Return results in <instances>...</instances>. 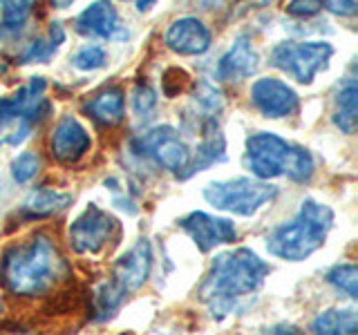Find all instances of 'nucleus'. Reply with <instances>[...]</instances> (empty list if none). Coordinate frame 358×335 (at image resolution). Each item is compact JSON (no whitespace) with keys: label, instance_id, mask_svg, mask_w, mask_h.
<instances>
[{"label":"nucleus","instance_id":"f257e3e1","mask_svg":"<svg viewBox=\"0 0 358 335\" xmlns=\"http://www.w3.org/2000/svg\"><path fill=\"white\" fill-rule=\"evenodd\" d=\"M268 271V264L249 248L222 253L213 260L210 271L199 284V299L215 320L238 315L251 308Z\"/></svg>","mask_w":358,"mask_h":335},{"label":"nucleus","instance_id":"f03ea898","mask_svg":"<svg viewBox=\"0 0 358 335\" xmlns=\"http://www.w3.org/2000/svg\"><path fill=\"white\" fill-rule=\"evenodd\" d=\"M67 275V262L48 232L11 244L0 257V282L11 295L34 297L52 290Z\"/></svg>","mask_w":358,"mask_h":335},{"label":"nucleus","instance_id":"7ed1b4c3","mask_svg":"<svg viewBox=\"0 0 358 335\" xmlns=\"http://www.w3.org/2000/svg\"><path fill=\"white\" fill-rule=\"evenodd\" d=\"M244 165L260 181L289 177L296 184H307L316 170L307 148L289 143L273 132H255L246 139Z\"/></svg>","mask_w":358,"mask_h":335},{"label":"nucleus","instance_id":"20e7f679","mask_svg":"<svg viewBox=\"0 0 358 335\" xmlns=\"http://www.w3.org/2000/svg\"><path fill=\"white\" fill-rule=\"evenodd\" d=\"M334 226V210L313 199H305L298 215L280 223L266 237V251L287 262H302L320 251Z\"/></svg>","mask_w":358,"mask_h":335},{"label":"nucleus","instance_id":"39448f33","mask_svg":"<svg viewBox=\"0 0 358 335\" xmlns=\"http://www.w3.org/2000/svg\"><path fill=\"white\" fill-rule=\"evenodd\" d=\"M204 199L215 210L231 212L240 217H253L257 210L278 199V186L249 177L213 181L204 188Z\"/></svg>","mask_w":358,"mask_h":335},{"label":"nucleus","instance_id":"423d86ee","mask_svg":"<svg viewBox=\"0 0 358 335\" xmlns=\"http://www.w3.org/2000/svg\"><path fill=\"white\" fill-rule=\"evenodd\" d=\"M331 56L334 47L324 40H285L271 50V65L289 74L291 78H296L298 83L309 85L318 72L327 70Z\"/></svg>","mask_w":358,"mask_h":335},{"label":"nucleus","instance_id":"0eeeda50","mask_svg":"<svg viewBox=\"0 0 358 335\" xmlns=\"http://www.w3.org/2000/svg\"><path fill=\"white\" fill-rule=\"evenodd\" d=\"M132 150L164 168V170L177 172L179 177H184L190 156H193L184 139L179 137V132L171 126L145 130L137 139H132Z\"/></svg>","mask_w":358,"mask_h":335},{"label":"nucleus","instance_id":"6e6552de","mask_svg":"<svg viewBox=\"0 0 358 335\" xmlns=\"http://www.w3.org/2000/svg\"><path fill=\"white\" fill-rule=\"evenodd\" d=\"M119 232V221L108 210L90 204L70 223V246L76 255H99Z\"/></svg>","mask_w":358,"mask_h":335},{"label":"nucleus","instance_id":"1a4fd4ad","mask_svg":"<svg viewBox=\"0 0 358 335\" xmlns=\"http://www.w3.org/2000/svg\"><path fill=\"white\" fill-rule=\"evenodd\" d=\"M150 271H152V248H150V241L141 237L130 251H126L115 262L108 279L128 297L132 293H137V290L148 282Z\"/></svg>","mask_w":358,"mask_h":335},{"label":"nucleus","instance_id":"9d476101","mask_svg":"<svg viewBox=\"0 0 358 335\" xmlns=\"http://www.w3.org/2000/svg\"><path fill=\"white\" fill-rule=\"evenodd\" d=\"M177 226L182 228L193 244L201 253H210L213 248L224 244H231L238 237V230H235V223L224 219V217H213L206 212L195 210L190 215L182 217L177 221Z\"/></svg>","mask_w":358,"mask_h":335},{"label":"nucleus","instance_id":"9b49d317","mask_svg":"<svg viewBox=\"0 0 358 335\" xmlns=\"http://www.w3.org/2000/svg\"><path fill=\"white\" fill-rule=\"evenodd\" d=\"M251 100L266 119H285L296 114L300 107L296 89L273 76L257 78L251 85Z\"/></svg>","mask_w":358,"mask_h":335},{"label":"nucleus","instance_id":"f8f14e48","mask_svg":"<svg viewBox=\"0 0 358 335\" xmlns=\"http://www.w3.org/2000/svg\"><path fill=\"white\" fill-rule=\"evenodd\" d=\"M90 145H92V139H90L87 130L72 114H65L54 126L50 148H52V156L59 163L65 165L76 163L81 156H85Z\"/></svg>","mask_w":358,"mask_h":335},{"label":"nucleus","instance_id":"ddd939ff","mask_svg":"<svg viewBox=\"0 0 358 335\" xmlns=\"http://www.w3.org/2000/svg\"><path fill=\"white\" fill-rule=\"evenodd\" d=\"M210 29L201 20L186 16L171 22V27L164 34V43L168 50L179 56H199L210 47Z\"/></svg>","mask_w":358,"mask_h":335},{"label":"nucleus","instance_id":"4468645a","mask_svg":"<svg viewBox=\"0 0 358 335\" xmlns=\"http://www.w3.org/2000/svg\"><path fill=\"white\" fill-rule=\"evenodd\" d=\"M76 31L87 38H112L119 31V14L110 0H96L76 16Z\"/></svg>","mask_w":358,"mask_h":335},{"label":"nucleus","instance_id":"2eb2a0df","mask_svg":"<svg viewBox=\"0 0 358 335\" xmlns=\"http://www.w3.org/2000/svg\"><path fill=\"white\" fill-rule=\"evenodd\" d=\"M224 159H227V141H224V134L220 130V123L215 121V117H208L201 123V141L197 145L195 156H190V163L182 179L195 174L199 170H206L208 165L220 163Z\"/></svg>","mask_w":358,"mask_h":335},{"label":"nucleus","instance_id":"dca6fc26","mask_svg":"<svg viewBox=\"0 0 358 335\" xmlns=\"http://www.w3.org/2000/svg\"><path fill=\"white\" fill-rule=\"evenodd\" d=\"M257 70V54L253 52L249 38L240 36L233 43V47L222 56L217 67H215V76L220 81H242V78H249Z\"/></svg>","mask_w":358,"mask_h":335},{"label":"nucleus","instance_id":"f3484780","mask_svg":"<svg viewBox=\"0 0 358 335\" xmlns=\"http://www.w3.org/2000/svg\"><path fill=\"white\" fill-rule=\"evenodd\" d=\"M72 195L61 193V190L52 188H36L27 195V199L20 206V217L22 219H48L70 208Z\"/></svg>","mask_w":358,"mask_h":335},{"label":"nucleus","instance_id":"a211bd4d","mask_svg":"<svg viewBox=\"0 0 358 335\" xmlns=\"http://www.w3.org/2000/svg\"><path fill=\"white\" fill-rule=\"evenodd\" d=\"M85 114L92 117L101 126H119L126 117V98L119 87H108L103 92L94 94L92 98L83 105Z\"/></svg>","mask_w":358,"mask_h":335},{"label":"nucleus","instance_id":"6ab92c4d","mask_svg":"<svg viewBox=\"0 0 358 335\" xmlns=\"http://www.w3.org/2000/svg\"><path fill=\"white\" fill-rule=\"evenodd\" d=\"M311 335H358L354 308H327L311 322Z\"/></svg>","mask_w":358,"mask_h":335},{"label":"nucleus","instance_id":"aec40b11","mask_svg":"<svg viewBox=\"0 0 358 335\" xmlns=\"http://www.w3.org/2000/svg\"><path fill=\"white\" fill-rule=\"evenodd\" d=\"M334 126L345 134L356 132V126H358V87H356L354 78H350V81L336 92Z\"/></svg>","mask_w":358,"mask_h":335},{"label":"nucleus","instance_id":"412c9836","mask_svg":"<svg viewBox=\"0 0 358 335\" xmlns=\"http://www.w3.org/2000/svg\"><path fill=\"white\" fill-rule=\"evenodd\" d=\"M327 282L350 299L358 297V268L354 264H338L327 273Z\"/></svg>","mask_w":358,"mask_h":335},{"label":"nucleus","instance_id":"4be33fe9","mask_svg":"<svg viewBox=\"0 0 358 335\" xmlns=\"http://www.w3.org/2000/svg\"><path fill=\"white\" fill-rule=\"evenodd\" d=\"M5 29H20L31 14V0H0Z\"/></svg>","mask_w":358,"mask_h":335},{"label":"nucleus","instance_id":"5701e85b","mask_svg":"<svg viewBox=\"0 0 358 335\" xmlns=\"http://www.w3.org/2000/svg\"><path fill=\"white\" fill-rule=\"evenodd\" d=\"M41 170V156L36 152H20L14 161H11V177L18 186L29 184Z\"/></svg>","mask_w":358,"mask_h":335},{"label":"nucleus","instance_id":"b1692460","mask_svg":"<svg viewBox=\"0 0 358 335\" xmlns=\"http://www.w3.org/2000/svg\"><path fill=\"white\" fill-rule=\"evenodd\" d=\"M108 63V54L101 45H85L72 56V65L81 72H94L101 70Z\"/></svg>","mask_w":358,"mask_h":335},{"label":"nucleus","instance_id":"393cba45","mask_svg":"<svg viewBox=\"0 0 358 335\" xmlns=\"http://www.w3.org/2000/svg\"><path fill=\"white\" fill-rule=\"evenodd\" d=\"M157 107V92L148 83H137L132 89V110L139 119H150Z\"/></svg>","mask_w":358,"mask_h":335},{"label":"nucleus","instance_id":"a878e982","mask_svg":"<svg viewBox=\"0 0 358 335\" xmlns=\"http://www.w3.org/2000/svg\"><path fill=\"white\" fill-rule=\"evenodd\" d=\"M188 85H190V74L186 70H182V67H168L162 76V92L168 98L184 94Z\"/></svg>","mask_w":358,"mask_h":335},{"label":"nucleus","instance_id":"bb28decb","mask_svg":"<svg viewBox=\"0 0 358 335\" xmlns=\"http://www.w3.org/2000/svg\"><path fill=\"white\" fill-rule=\"evenodd\" d=\"M195 100L201 110L208 112V117L217 114L222 110V94L217 92V87L210 83H199L197 92H195Z\"/></svg>","mask_w":358,"mask_h":335},{"label":"nucleus","instance_id":"cd10ccee","mask_svg":"<svg viewBox=\"0 0 358 335\" xmlns=\"http://www.w3.org/2000/svg\"><path fill=\"white\" fill-rule=\"evenodd\" d=\"M56 50H59V45H54L52 40H31L20 63H48Z\"/></svg>","mask_w":358,"mask_h":335},{"label":"nucleus","instance_id":"c85d7f7f","mask_svg":"<svg viewBox=\"0 0 358 335\" xmlns=\"http://www.w3.org/2000/svg\"><path fill=\"white\" fill-rule=\"evenodd\" d=\"M322 9V0H289L287 14L294 18H311Z\"/></svg>","mask_w":358,"mask_h":335},{"label":"nucleus","instance_id":"c756f323","mask_svg":"<svg viewBox=\"0 0 358 335\" xmlns=\"http://www.w3.org/2000/svg\"><path fill=\"white\" fill-rule=\"evenodd\" d=\"M322 5L336 16H354L358 11V0H324Z\"/></svg>","mask_w":358,"mask_h":335},{"label":"nucleus","instance_id":"7c9ffc66","mask_svg":"<svg viewBox=\"0 0 358 335\" xmlns=\"http://www.w3.org/2000/svg\"><path fill=\"white\" fill-rule=\"evenodd\" d=\"M50 40L54 45H61L65 40V31H63V25L61 22H52V27H50Z\"/></svg>","mask_w":358,"mask_h":335},{"label":"nucleus","instance_id":"2f4dec72","mask_svg":"<svg viewBox=\"0 0 358 335\" xmlns=\"http://www.w3.org/2000/svg\"><path fill=\"white\" fill-rule=\"evenodd\" d=\"M266 335H302L296 327H291V324H280V327H273Z\"/></svg>","mask_w":358,"mask_h":335},{"label":"nucleus","instance_id":"473e14b6","mask_svg":"<svg viewBox=\"0 0 358 335\" xmlns=\"http://www.w3.org/2000/svg\"><path fill=\"white\" fill-rule=\"evenodd\" d=\"M155 3H157V0H137V9L139 11H145V9H150Z\"/></svg>","mask_w":358,"mask_h":335},{"label":"nucleus","instance_id":"72a5a7b5","mask_svg":"<svg viewBox=\"0 0 358 335\" xmlns=\"http://www.w3.org/2000/svg\"><path fill=\"white\" fill-rule=\"evenodd\" d=\"M7 335H34L31 331H25V329H14V331H9Z\"/></svg>","mask_w":358,"mask_h":335},{"label":"nucleus","instance_id":"f704fd0d","mask_svg":"<svg viewBox=\"0 0 358 335\" xmlns=\"http://www.w3.org/2000/svg\"><path fill=\"white\" fill-rule=\"evenodd\" d=\"M0 313H3V302H0Z\"/></svg>","mask_w":358,"mask_h":335}]
</instances>
